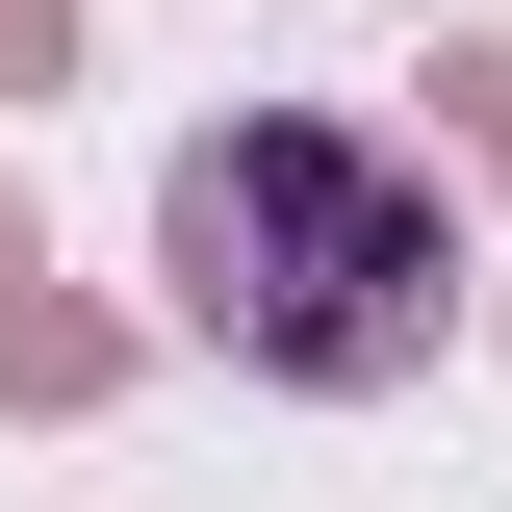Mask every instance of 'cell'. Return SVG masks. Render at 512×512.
Instances as JSON below:
<instances>
[{"instance_id":"obj_1","label":"cell","mask_w":512,"mask_h":512,"mask_svg":"<svg viewBox=\"0 0 512 512\" xmlns=\"http://www.w3.org/2000/svg\"><path fill=\"white\" fill-rule=\"evenodd\" d=\"M154 282L231 384H308V410H384V384H436L461 333V205L333 103H231L180 128V180H154Z\"/></svg>"},{"instance_id":"obj_2","label":"cell","mask_w":512,"mask_h":512,"mask_svg":"<svg viewBox=\"0 0 512 512\" xmlns=\"http://www.w3.org/2000/svg\"><path fill=\"white\" fill-rule=\"evenodd\" d=\"M52 52H77V0H0V77H52Z\"/></svg>"},{"instance_id":"obj_3","label":"cell","mask_w":512,"mask_h":512,"mask_svg":"<svg viewBox=\"0 0 512 512\" xmlns=\"http://www.w3.org/2000/svg\"><path fill=\"white\" fill-rule=\"evenodd\" d=\"M461 103H487V154H512V52H461Z\"/></svg>"}]
</instances>
